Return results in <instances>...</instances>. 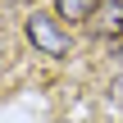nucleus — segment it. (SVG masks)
I'll use <instances>...</instances> for the list:
<instances>
[{"label": "nucleus", "mask_w": 123, "mask_h": 123, "mask_svg": "<svg viewBox=\"0 0 123 123\" xmlns=\"http://www.w3.org/2000/svg\"><path fill=\"white\" fill-rule=\"evenodd\" d=\"M27 41H32L41 55H50V59H64V55H68V46H73V41H68V32L59 27V18H55V14H41V9H37V14H27Z\"/></svg>", "instance_id": "nucleus-1"}, {"label": "nucleus", "mask_w": 123, "mask_h": 123, "mask_svg": "<svg viewBox=\"0 0 123 123\" xmlns=\"http://www.w3.org/2000/svg\"><path fill=\"white\" fill-rule=\"evenodd\" d=\"M100 5H105V0H55V18H64V23H87V18H96Z\"/></svg>", "instance_id": "nucleus-2"}, {"label": "nucleus", "mask_w": 123, "mask_h": 123, "mask_svg": "<svg viewBox=\"0 0 123 123\" xmlns=\"http://www.w3.org/2000/svg\"><path fill=\"white\" fill-rule=\"evenodd\" d=\"M96 18H100V23H96V32H100V37H110V41L123 37V0L100 5V9H96Z\"/></svg>", "instance_id": "nucleus-3"}]
</instances>
